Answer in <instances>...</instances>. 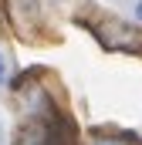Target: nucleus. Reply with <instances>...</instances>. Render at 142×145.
Returning a JSON list of instances; mask_svg holds the SVG:
<instances>
[{
	"label": "nucleus",
	"mask_w": 142,
	"mask_h": 145,
	"mask_svg": "<svg viewBox=\"0 0 142 145\" xmlns=\"http://www.w3.org/2000/svg\"><path fill=\"white\" fill-rule=\"evenodd\" d=\"M61 128H64V118L58 111L54 115H37V118L20 125L17 145H68V135Z\"/></svg>",
	"instance_id": "f257e3e1"
},
{
	"label": "nucleus",
	"mask_w": 142,
	"mask_h": 145,
	"mask_svg": "<svg viewBox=\"0 0 142 145\" xmlns=\"http://www.w3.org/2000/svg\"><path fill=\"white\" fill-rule=\"evenodd\" d=\"M98 40L105 44L108 51H125V47H135V44H139V37L132 34L129 27H122L118 20H105V24H98Z\"/></svg>",
	"instance_id": "f03ea898"
},
{
	"label": "nucleus",
	"mask_w": 142,
	"mask_h": 145,
	"mask_svg": "<svg viewBox=\"0 0 142 145\" xmlns=\"http://www.w3.org/2000/svg\"><path fill=\"white\" fill-rule=\"evenodd\" d=\"M91 145H125V142H122V138H95Z\"/></svg>",
	"instance_id": "7ed1b4c3"
},
{
	"label": "nucleus",
	"mask_w": 142,
	"mask_h": 145,
	"mask_svg": "<svg viewBox=\"0 0 142 145\" xmlns=\"http://www.w3.org/2000/svg\"><path fill=\"white\" fill-rule=\"evenodd\" d=\"M7 81V57H3V51H0V84Z\"/></svg>",
	"instance_id": "20e7f679"
},
{
	"label": "nucleus",
	"mask_w": 142,
	"mask_h": 145,
	"mask_svg": "<svg viewBox=\"0 0 142 145\" xmlns=\"http://www.w3.org/2000/svg\"><path fill=\"white\" fill-rule=\"evenodd\" d=\"M135 20L142 24V0H135Z\"/></svg>",
	"instance_id": "39448f33"
}]
</instances>
